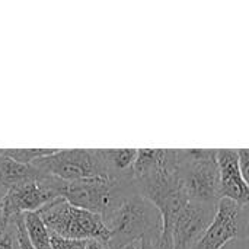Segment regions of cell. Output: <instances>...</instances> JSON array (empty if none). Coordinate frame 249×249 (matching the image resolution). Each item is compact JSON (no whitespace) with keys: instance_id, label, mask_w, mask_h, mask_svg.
I'll list each match as a JSON object with an SVG mask.
<instances>
[{"instance_id":"cell-19","label":"cell","mask_w":249,"mask_h":249,"mask_svg":"<svg viewBox=\"0 0 249 249\" xmlns=\"http://www.w3.org/2000/svg\"><path fill=\"white\" fill-rule=\"evenodd\" d=\"M137 249H160L159 248V244H155L152 241H142L139 242Z\"/></svg>"},{"instance_id":"cell-1","label":"cell","mask_w":249,"mask_h":249,"mask_svg":"<svg viewBox=\"0 0 249 249\" xmlns=\"http://www.w3.org/2000/svg\"><path fill=\"white\" fill-rule=\"evenodd\" d=\"M102 220L109 232L107 249H124L142 241L160 244L162 214L139 193L133 178L115 182L111 203L102 214Z\"/></svg>"},{"instance_id":"cell-21","label":"cell","mask_w":249,"mask_h":249,"mask_svg":"<svg viewBox=\"0 0 249 249\" xmlns=\"http://www.w3.org/2000/svg\"><path fill=\"white\" fill-rule=\"evenodd\" d=\"M6 194H7V190L3 188V187H0V207H1V204H3V200H4Z\"/></svg>"},{"instance_id":"cell-10","label":"cell","mask_w":249,"mask_h":249,"mask_svg":"<svg viewBox=\"0 0 249 249\" xmlns=\"http://www.w3.org/2000/svg\"><path fill=\"white\" fill-rule=\"evenodd\" d=\"M107 175L114 182L133 178V166L137 159L139 149H101Z\"/></svg>"},{"instance_id":"cell-8","label":"cell","mask_w":249,"mask_h":249,"mask_svg":"<svg viewBox=\"0 0 249 249\" xmlns=\"http://www.w3.org/2000/svg\"><path fill=\"white\" fill-rule=\"evenodd\" d=\"M114 187L115 182L107 177L64 182L61 197L77 209H83L102 216L111 203Z\"/></svg>"},{"instance_id":"cell-9","label":"cell","mask_w":249,"mask_h":249,"mask_svg":"<svg viewBox=\"0 0 249 249\" xmlns=\"http://www.w3.org/2000/svg\"><path fill=\"white\" fill-rule=\"evenodd\" d=\"M220 174V196L244 207H249V187L244 179L236 149H217Z\"/></svg>"},{"instance_id":"cell-11","label":"cell","mask_w":249,"mask_h":249,"mask_svg":"<svg viewBox=\"0 0 249 249\" xmlns=\"http://www.w3.org/2000/svg\"><path fill=\"white\" fill-rule=\"evenodd\" d=\"M36 174V169L34 165H20L18 162H15L13 159L7 158L3 153H0V187L6 188L7 191L23 182L25 179L34 177Z\"/></svg>"},{"instance_id":"cell-23","label":"cell","mask_w":249,"mask_h":249,"mask_svg":"<svg viewBox=\"0 0 249 249\" xmlns=\"http://www.w3.org/2000/svg\"><path fill=\"white\" fill-rule=\"evenodd\" d=\"M247 210V222H248V241H249V207H245Z\"/></svg>"},{"instance_id":"cell-18","label":"cell","mask_w":249,"mask_h":249,"mask_svg":"<svg viewBox=\"0 0 249 249\" xmlns=\"http://www.w3.org/2000/svg\"><path fill=\"white\" fill-rule=\"evenodd\" d=\"M223 249H249L248 239H239V241H233L231 244H228Z\"/></svg>"},{"instance_id":"cell-16","label":"cell","mask_w":249,"mask_h":249,"mask_svg":"<svg viewBox=\"0 0 249 249\" xmlns=\"http://www.w3.org/2000/svg\"><path fill=\"white\" fill-rule=\"evenodd\" d=\"M15 223H16V231H18V241H19V249H35L32 247L29 238H28V233H26V229H25V223H23V214L20 216H16L15 219Z\"/></svg>"},{"instance_id":"cell-15","label":"cell","mask_w":249,"mask_h":249,"mask_svg":"<svg viewBox=\"0 0 249 249\" xmlns=\"http://www.w3.org/2000/svg\"><path fill=\"white\" fill-rule=\"evenodd\" d=\"M51 249H85L88 241H79V239H69L58 235L51 233Z\"/></svg>"},{"instance_id":"cell-3","label":"cell","mask_w":249,"mask_h":249,"mask_svg":"<svg viewBox=\"0 0 249 249\" xmlns=\"http://www.w3.org/2000/svg\"><path fill=\"white\" fill-rule=\"evenodd\" d=\"M38 214L54 235L79 241H101L104 244L109 239V232L101 214L77 209L63 197L42 207Z\"/></svg>"},{"instance_id":"cell-13","label":"cell","mask_w":249,"mask_h":249,"mask_svg":"<svg viewBox=\"0 0 249 249\" xmlns=\"http://www.w3.org/2000/svg\"><path fill=\"white\" fill-rule=\"evenodd\" d=\"M57 149H3V153L20 165H32L35 160L50 156Z\"/></svg>"},{"instance_id":"cell-2","label":"cell","mask_w":249,"mask_h":249,"mask_svg":"<svg viewBox=\"0 0 249 249\" xmlns=\"http://www.w3.org/2000/svg\"><path fill=\"white\" fill-rule=\"evenodd\" d=\"M175 175L193 203L217 206L220 201V174L217 150L174 149Z\"/></svg>"},{"instance_id":"cell-22","label":"cell","mask_w":249,"mask_h":249,"mask_svg":"<svg viewBox=\"0 0 249 249\" xmlns=\"http://www.w3.org/2000/svg\"><path fill=\"white\" fill-rule=\"evenodd\" d=\"M6 226H7V222L3 219V216H1V213H0V231H1V229H4Z\"/></svg>"},{"instance_id":"cell-6","label":"cell","mask_w":249,"mask_h":249,"mask_svg":"<svg viewBox=\"0 0 249 249\" xmlns=\"http://www.w3.org/2000/svg\"><path fill=\"white\" fill-rule=\"evenodd\" d=\"M239 239H248L247 210L232 200L220 198L210 226L194 249H223Z\"/></svg>"},{"instance_id":"cell-20","label":"cell","mask_w":249,"mask_h":249,"mask_svg":"<svg viewBox=\"0 0 249 249\" xmlns=\"http://www.w3.org/2000/svg\"><path fill=\"white\" fill-rule=\"evenodd\" d=\"M85 249H107L105 244L101 241H88Z\"/></svg>"},{"instance_id":"cell-7","label":"cell","mask_w":249,"mask_h":249,"mask_svg":"<svg viewBox=\"0 0 249 249\" xmlns=\"http://www.w3.org/2000/svg\"><path fill=\"white\" fill-rule=\"evenodd\" d=\"M217 206L188 201L172 222L168 238L160 249H194L210 226Z\"/></svg>"},{"instance_id":"cell-12","label":"cell","mask_w":249,"mask_h":249,"mask_svg":"<svg viewBox=\"0 0 249 249\" xmlns=\"http://www.w3.org/2000/svg\"><path fill=\"white\" fill-rule=\"evenodd\" d=\"M23 223L28 233V238L35 249H51V232L45 226L44 220L38 214V212L25 213Z\"/></svg>"},{"instance_id":"cell-14","label":"cell","mask_w":249,"mask_h":249,"mask_svg":"<svg viewBox=\"0 0 249 249\" xmlns=\"http://www.w3.org/2000/svg\"><path fill=\"white\" fill-rule=\"evenodd\" d=\"M0 249H19L15 220H10L7 226L0 231Z\"/></svg>"},{"instance_id":"cell-24","label":"cell","mask_w":249,"mask_h":249,"mask_svg":"<svg viewBox=\"0 0 249 249\" xmlns=\"http://www.w3.org/2000/svg\"><path fill=\"white\" fill-rule=\"evenodd\" d=\"M137 245H139V244H136V245H130V247H127V248H124V249H137Z\"/></svg>"},{"instance_id":"cell-17","label":"cell","mask_w":249,"mask_h":249,"mask_svg":"<svg viewBox=\"0 0 249 249\" xmlns=\"http://www.w3.org/2000/svg\"><path fill=\"white\" fill-rule=\"evenodd\" d=\"M238 155H239L241 172H242L244 179L249 187V149H238Z\"/></svg>"},{"instance_id":"cell-4","label":"cell","mask_w":249,"mask_h":249,"mask_svg":"<svg viewBox=\"0 0 249 249\" xmlns=\"http://www.w3.org/2000/svg\"><path fill=\"white\" fill-rule=\"evenodd\" d=\"M63 187V181L36 169L34 177L25 179L7 191L0 207V213L9 223L16 216L39 212L42 207L61 197Z\"/></svg>"},{"instance_id":"cell-5","label":"cell","mask_w":249,"mask_h":249,"mask_svg":"<svg viewBox=\"0 0 249 249\" xmlns=\"http://www.w3.org/2000/svg\"><path fill=\"white\" fill-rule=\"evenodd\" d=\"M38 171L55 177L63 182H76L89 178L107 177L101 149L55 150L32 163Z\"/></svg>"}]
</instances>
